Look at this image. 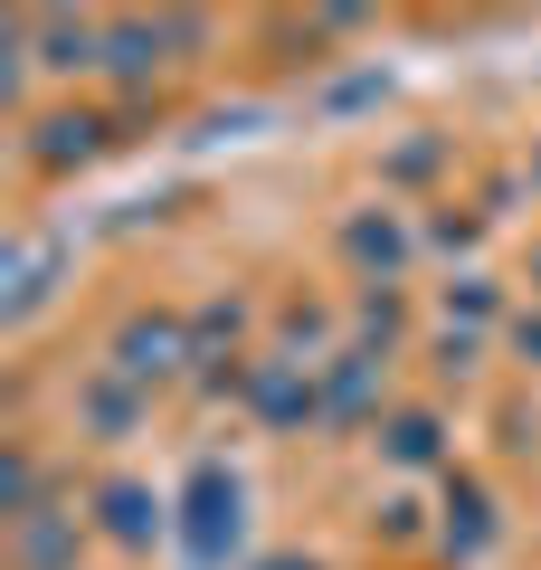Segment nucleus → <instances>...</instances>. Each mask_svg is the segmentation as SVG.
Instances as JSON below:
<instances>
[{
  "mask_svg": "<svg viewBox=\"0 0 541 570\" xmlns=\"http://www.w3.org/2000/svg\"><path fill=\"white\" fill-rule=\"evenodd\" d=\"M190 513H200V523H190V551H200V561H219V532L228 542H238V513H247V485L228 466H200L190 475Z\"/></svg>",
  "mask_w": 541,
  "mask_h": 570,
  "instance_id": "obj_1",
  "label": "nucleus"
},
{
  "mask_svg": "<svg viewBox=\"0 0 541 570\" xmlns=\"http://www.w3.org/2000/svg\"><path fill=\"white\" fill-rule=\"evenodd\" d=\"M105 513H115V532L124 542H142V532H161V504L142 485H105Z\"/></svg>",
  "mask_w": 541,
  "mask_h": 570,
  "instance_id": "obj_2",
  "label": "nucleus"
},
{
  "mask_svg": "<svg viewBox=\"0 0 541 570\" xmlns=\"http://www.w3.org/2000/svg\"><path fill=\"white\" fill-rule=\"evenodd\" d=\"M266 570H314V561H266Z\"/></svg>",
  "mask_w": 541,
  "mask_h": 570,
  "instance_id": "obj_3",
  "label": "nucleus"
},
{
  "mask_svg": "<svg viewBox=\"0 0 541 570\" xmlns=\"http://www.w3.org/2000/svg\"><path fill=\"white\" fill-rule=\"evenodd\" d=\"M532 171H541V163H532Z\"/></svg>",
  "mask_w": 541,
  "mask_h": 570,
  "instance_id": "obj_4",
  "label": "nucleus"
}]
</instances>
